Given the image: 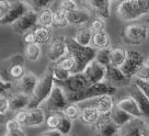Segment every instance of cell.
<instances>
[{
	"instance_id": "1",
	"label": "cell",
	"mask_w": 149,
	"mask_h": 136,
	"mask_svg": "<svg viewBox=\"0 0 149 136\" xmlns=\"http://www.w3.org/2000/svg\"><path fill=\"white\" fill-rule=\"evenodd\" d=\"M117 88L114 84H110L107 80L100 81L98 84H94L89 86L82 91L79 92H67V98L69 103H78L81 101H87L91 99H95L98 97L104 96V94H110L114 96L116 93Z\"/></svg>"
},
{
	"instance_id": "2",
	"label": "cell",
	"mask_w": 149,
	"mask_h": 136,
	"mask_svg": "<svg viewBox=\"0 0 149 136\" xmlns=\"http://www.w3.org/2000/svg\"><path fill=\"white\" fill-rule=\"evenodd\" d=\"M67 45H68L69 54L74 57L76 64H77L74 74L82 73L89 63L95 59L97 48H94L93 46L80 45L72 38H67Z\"/></svg>"
},
{
	"instance_id": "3",
	"label": "cell",
	"mask_w": 149,
	"mask_h": 136,
	"mask_svg": "<svg viewBox=\"0 0 149 136\" xmlns=\"http://www.w3.org/2000/svg\"><path fill=\"white\" fill-rule=\"evenodd\" d=\"M55 79L53 76V69L48 68L43 76L38 79L35 89L33 91L31 99H30V104H29V109L32 108H40L45 101L47 100V98L49 97L53 87L55 86Z\"/></svg>"
},
{
	"instance_id": "4",
	"label": "cell",
	"mask_w": 149,
	"mask_h": 136,
	"mask_svg": "<svg viewBox=\"0 0 149 136\" xmlns=\"http://www.w3.org/2000/svg\"><path fill=\"white\" fill-rule=\"evenodd\" d=\"M122 36L126 44L137 46L147 41L149 29L146 24L143 23H130L124 28Z\"/></svg>"
},
{
	"instance_id": "5",
	"label": "cell",
	"mask_w": 149,
	"mask_h": 136,
	"mask_svg": "<svg viewBox=\"0 0 149 136\" xmlns=\"http://www.w3.org/2000/svg\"><path fill=\"white\" fill-rule=\"evenodd\" d=\"M118 19L126 22H132L145 15L138 0H122L116 8Z\"/></svg>"
},
{
	"instance_id": "6",
	"label": "cell",
	"mask_w": 149,
	"mask_h": 136,
	"mask_svg": "<svg viewBox=\"0 0 149 136\" xmlns=\"http://www.w3.org/2000/svg\"><path fill=\"white\" fill-rule=\"evenodd\" d=\"M15 119L19 123L25 127H37L41 126L46 121L45 113L41 108L23 109L15 112Z\"/></svg>"
},
{
	"instance_id": "7",
	"label": "cell",
	"mask_w": 149,
	"mask_h": 136,
	"mask_svg": "<svg viewBox=\"0 0 149 136\" xmlns=\"http://www.w3.org/2000/svg\"><path fill=\"white\" fill-rule=\"evenodd\" d=\"M44 103H45V107H46L48 113L64 112V110L69 104L66 90L61 84H55L53 87V90H52L49 97L47 98V100Z\"/></svg>"
},
{
	"instance_id": "8",
	"label": "cell",
	"mask_w": 149,
	"mask_h": 136,
	"mask_svg": "<svg viewBox=\"0 0 149 136\" xmlns=\"http://www.w3.org/2000/svg\"><path fill=\"white\" fill-rule=\"evenodd\" d=\"M145 64V57L140 52L137 51H127L126 59L123 65L120 67L126 77L133 78L135 77L137 71Z\"/></svg>"
},
{
	"instance_id": "9",
	"label": "cell",
	"mask_w": 149,
	"mask_h": 136,
	"mask_svg": "<svg viewBox=\"0 0 149 136\" xmlns=\"http://www.w3.org/2000/svg\"><path fill=\"white\" fill-rule=\"evenodd\" d=\"M92 127L94 136H120V126L113 122L110 114L101 115Z\"/></svg>"
},
{
	"instance_id": "10",
	"label": "cell",
	"mask_w": 149,
	"mask_h": 136,
	"mask_svg": "<svg viewBox=\"0 0 149 136\" xmlns=\"http://www.w3.org/2000/svg\"><path fill=\"white\" fill-rule=\"evenodd\" d=\"M38 14L40 13H37L36 10H34L33 8L30 9L23 17H21L18 21H15L12 24V29L20 34L32 31L38 25Z\"/></svg>"
},
{
	"instance_id": "11",
	"label": "cell",
	"mask_w": 149,
	"mask_h": 136,
	"mask_svg": "<svg viewBox=\"0 0 149 136\" xmlns=\"http://www.w3.org/2000/svg\"><path fill=\"white\" fill-rule=\"evenodd\" d=\"M30 9H32V7L29 2L23 0H17L11 3L9 12L6 14L3 19L0 20V22L2 25H12L15 21H18L21 17H23Z\"/></svg>"
},
{
	"instance_id": "12",
	"label": "cell",
	"mask_w": 149,
	"mask_h": 136,
	"mask_svg": "<svg viewBox=\"0 0 149 136\" xmlns=\"http://www.w3.org/2000/svg\"><path fill=\"white\" fill-rule=\"evenodd\" d=\"M84 76L88 81L89 86L98 84L100 81L105 80L107 76V66L100 64L97 59H93L91 63H89L88 66L82 71Z\"/></svg>"
},
{
	"instance_id": "13",
	"label": "cell",
	"mask_w": 149,
	"mask_h": 136,
	"mask_svg": "<svg viewBox=\"0 0 149 136\" xmlns=\"http://www.w3.org/2000/svg\"><path fill=\"white\" fill-rule=\"evenodd\" d=\"M69 54L68 45H67V38L65 36H58V38L52 40L48 51L47 57L53 63H57L61 58Z\"/></svg>"
},
{
	"instance_id": "14",
	"label": "cell",
	"mask_w": 149,
	"mask_h": 136,
	"mask_svg": "<svg viewBox=\"0 0 149 136\" xmlns=\"http://www.w3.org/2000/svg\"><path fill=\"white\" fill-rule=\"evenodd\" d=\"M66 90V92H79L89 87V84L82 73L71 74L68 79L63 82H58Z\"/></svg>"
},
{
	"instance_id": "15",
	"label": "cell",
	"mask_w": 149,
	"mask_h": 136,
	"mask_svg": "<svg viewBox=\"0 0 149 136\" xmlns=\"http://www.w3.org/2000/svg\"><path fill=\"white\" fill-rule=\"evenodd\" d=\"M7 63L9 65L8 68V74L9 77L13 80L21 79L23 75L25 74L24 71V57L21 54H15L12 55L7 59Z\"/></svg>"
},
{
	"instance_id": "16",
	"label": "cell",
	"mask_w": 149,
	"mask_h": 136,
	"mask_svg": "<svg viewBox=\"0 0 149 136\" xmlns=\"http://www.w3.org/2000/svg\"><path fill=\"white\" fill-rule=\"evenodd\" d=\"M145 121L141 117H133L130 121L120 127V136H143Z\"/></svg>"
},
{
	"instance_id": "17",
	"label": "cell",
	"mask_w": 149,
	"mask_h": 136,
	"mask_svg": "<svg viewBox=\"0 0 149 136\" xmlns=\"http://www.w3.org/2000/svg\"><path fill=\"white\" fill-rule=\"evenodd\" d=\"M130 96L136 100V102L141 111L143 117L149 119V99L144 93V91L134 82L130 86Z\"/></svg>"
},
{
	"instance_id": "18",
	"label": "cell",
	"mask_w": 149,
	"mask_h": 136,
	"mask_svg": "<svg viewBox=\"0 0 149 136\" xmlns=\"http://www.w3.org/2000/svg\"><path fill=\"white\" fill-rule=\"evenodd\" d=\"M37 82H38V78L36 77V75L33 74L32 71H26L23 75V77L18 80L17 84H18V89L20 92L29 94L31 97Z\"/></svg>"
},
{
	"instance_id": "19",
	"label": "cell",
	"mask_w": 149,
	"mask_h": 136,
	"mask_svg": "<svg viewBox=\"0 0 149 136\" xmlns=\"http://www.w3.org/2000/svg\"><path fill=\"white\" fill-rule=\"evenodd\" d=\"M115 105L122 110H124L128 114H130L133 117H143V114H141V111H140L138 104L132 96L120 99Z\"/></svg>"
},
{
	"instance_id": "20",
	"label": "cell",
	"mask_w": 149,
	"mask_h": 136,
	"mask_svg": "<svg viewBox=\"0 0 149 136\" xmlns=\"http://www.w3.org/2000/svg\"><path fill=\"white\" fill-rule=\"evenodd\" d=\"M91 18H92V14L87 9H79L78 8V9L70 11L67 13L68 23L71 25H76V27H80V25L88 23L91 20Z\"/></svg>"
},
{
	"instance_id": "21",
	"label": "cell",
	"mask_w": 149,
	"mask_h": 136,
	"mask_svg": "<svg viewBox=\"0 0 149 136\" xmlns=\"http://www.w3.org/2000/svg\"><path fill=\"white\" fill-rule=\"evenodd\" d=\"M89 6L99 18L107 20L111 15V0H88Z\"/></svg>"
},
{
	"instance_id": "22",
	"label": "cell",
	"mask_w": 149,
	"mask_h": 136,
	"mask_svg": "<svg viewBox=\"0 0 149 136\" xmlns=\"http://www.w3.org/2000/svg\"><path fill=\"white\" fill-rule=\"evenodd\" d=\"M105 80L112 84H124L130 80V78L126 77L120 67L110 65L107 67Z\"/></svg>"
},
{
	"instance_id": "23",
	"label": "cell",
	"mask_w": 149,
	"mask_h": 136,
	"mask_svg": "<svg viewBox=\"0 0 149 136\" xmlns=\"http://www.w3.org/2000/svg\"><path fill=\"white\" fill-rule=\"evenodd\" d=\"M101 114L98 111V109L94 105H88L81 109L79 115V120L84 124L87 125H93L98 122V120L100 119Z\"/></svg>"
},
{
	"instance_id": "24",
	"label": "cell",
	"mask_w": 149,
	"mask_h": 136,
	"mask_svg": "<svg viewBox=\"0 0 149 136\" xmlns=\"http://www.w3.org/2000/svg\"><path fill=\"white\" fill-rule=\"evenodd\" d=\"M30 99L31 97L23 92H19V93L12 96L10 98V111L18 112L20 110L28 109L29 104H30Z\"/></svg>"
},
{
	"instance_id": "25",
	"label": "cell",
	"mask_w": 149,
	"mask_h": 136,
	"mask_svg": "<svg viewBox=\"0 0 149 136\" xmlns=\"http://www.w3.org/2000/svg\"><path fill=\"white\" fill-rule=\"evenodd\" d=\"M93 105L98 109V111L100 112L101 115H105V114H110V112L113 110L114 102H113L112 96L104 94V96L95 98V101H94Z\"/></svg>"
},
{
	"instance_id": "26",
	"label": "cell",
	"mask_w": 149,
	"mask_h": 136,
	"mask_svg": "<svg viewBox=\"0 0 149 136\" xmlns=\"http://www.w3.org/2000/svg\"><path fill=\"white\" fill-rule=\"evenodd\" d=\"M92 38H93V32L90 28H81L79 29L76 34H74V38L76 42L84 45V46H92Z\"/></svg>"
},
{
	"instance_id": "27",
	"label": "cell",
	"mask_w": 149,
	"mask_h": 136,
	"mask_svg": "<svg viewBox=\"0 0 149 136\" xmlns=\"http://www.w3.org/2000/svg\"><path fill=\"white\" fill-rule=\"evenodd\" d=\"M91 45L97 50L107 48V47H110V45H111V38L104 30L100 31V32H95L93 33L92 44Z\"/></svg>"
},
{
	"instance_id": "28",
	"label": "cell",
	"mask_w": 149,
	"mask_h": 136,
	"mask_svg": "<svg viewBox=\"0 0 149 136\" xmlns=\"http://www.w3.org/2000/svg\"><path fill=\"white\" fill-rule=\"evenodd\" d=\"M110 116L113 120V122L115 123V124H117L120 127L123 126L124 124H126L128 121H130L133 119V116L130 114H128L127 112H125L124 110L120 109L116 105H114L113 110L110 112Z\"/></svg>"
},
{
	"instance_id": "29",
	"label": "cell",
	"mask_w": 149,
	"mask_h": 136,
	"mask_svg": "<svg viewBox=\"0 0 149 136\" xmlns=\"http://www.w3.org/2000/svg\"><path fill=\"white\" fill-rule=\"evenodd\" d=\"M34 35H35V42L38 44H47L52 42V32L49 31V28L37 25L36 28L33 30Z\"/></svg>"
},
{
	"instance_id": "30",
	"label": "cell",
	"mask_w": 149,
	"mask_h": 136,
	"mask_svg": "<svg viewBox=\"0 0 149 136\" xmlns=\"http://www.w3.org/2000/svg\"><path fill=\"white\" fill-rule=\"evenodd\" d=\"M25 57L28 58L29 61H37L41 56H42V48H41V44L34 42L26 44L25 46Z\"/></svg>"
},
{
	"instance_id": "31",
	"label": "cell",
	"mask_w": 149,
	"mask_h": 136,
	"mask_svg": "<svg viewBox=\"0 0 149 136\" xmlns=\"http://www.w3.org/2000/svg\"><path fill=\"white\" fill-rule=\"evenodd\" d=\"M38 24L46 28L54 27V11L49 8L43 9L38 14Z\"/></svg>"
},
{
	"instance_id": "32",
	"label": "cell",
	"mask_w": 149,
	"mask_h": 136,
	"mask_svg": "<svg viewBox=\"0 0 149 136\" xmlns=\"http://www.w3.org/2000/svg\"><path fill=\"white\" fill-rule=\"evenodd\" d=\"M126 55H127V51L116 47V48H112L111 53V65L116 66V67H121L123 63L126 59Z\"/></svg>"
},
{
	"instance_id": "33",
	"label": "cell",
	"mask_w": 149,
	"mask_h": 136,
	"mask_svg": "<svg viewBox=\"0 0 149 136\" xmlns=\"http://www.w3.org/2000/svg\"><path fill=\"white\" fill-rule=\"evenodd\" d=\"M67 11L63 9L61 7L57 8L54 11V27L56 28H65L68 23V19H67Z\"/></svg>"
},
{
	"instance_id": "34",
	"label": "cell",
	"mask_w": 149,
	"mask_h": 136,
	"mask_svg": "<svg viewBox=\"0 0 149 136\" xmlns=\"http://www.w3.org/2000/svg\"><path fill=\"white\" fill-rule=\"evenodd\" d=\"M71 127H72V119L68 117L65 113L61 112V122H59L57 131L61 132V135H69L71 132Z\"/></svg>"
},
{
	"instance_id": "35",
	"label": "cell",
	"mask_w": 149,
	"mask_h": 136,
	"mask_svg": "<svg viewBox=\"0 0 149 136\" xmlns=\"http://www.w3.org/2000/svg\"><path fill=\"white\" fill-rule=\"evenodd\" d=\"M111 53L112 48L107 47V48H101V50H97V55H95V59L104 66L111 65Z\"/></svg>"
},
{
	"instance_id": "36",
	"label": "cell",
	"mask_w": 149,
	"mask_h": 136,
	"mask_svg": "<svg viewBox=\"0 0 149 136\" xmlns=\"http://www.w3.org/2000/svg\"><path fill=\"white\" fill-rule=\"evenodd\" d=\"M53 76H54V79L57 82H63V81H66V80L69 78L71 76V73L68 70H66L65 68L61 67L59 65L56 64L53 68Z\"/></svg>"
},
{
	"instance_id": "37",
	"label": "cell",
	"mask_w": 149,
	"mask_h": 136,
	"mask_svg": "<svg viewBox=\"0 0 149 136\" xmlns=\"http://www.w3.org/2000/svg\"><path fill=\"white\" fill-rule=\"evenodd\" d=\"M56 64H57V65H59L61 67H63V68H65L66 70L70 71L71 74H74V69H76V66H77L74 58L71 56L70 54H67L66 56H64L63 58H61V59L57 61Z\"/></svg>"
},
{
	"instance_id": "38",
	"label": "cell",
	"mask_w": 149,
	"mask_h": 136,
	"mask_svg": "<svg viewBox=\"0 0 149 136\" xmlns=\"http://www.w3.org/2000/svg\"><path fill=\"white\" fill-rule=\"evenodd\" d=\"M61 112H52L48 113L46 116V125L49 130H57L59 122H61Z\"/></svg>"
},
{
	"instance_id": "39",
	"label": "cell",
	"mask_w": 149,
	"mask_h": 136,
	"mask_svg": "<svg viewBox=\"0 0 149 136\" xmlns=\"http://www.w3.org/2000/svg\"><path fill=\"white\" fill-rule=\"evenodd\" d=\"M80 111H81V110H80L79 107H78L76 103H69L68 105H67V108L64 110V113H65L68 117L74 120V119L79 117Z\"/></svg>"
},
{
	"instance_id": "40",
	"label": "cell",
	"mask_w": 149,
	"mask_h": 136,
	"mask_svg": "<svg viewBox=\"0 0 149 136\" xmlns=\"http://www.w3.org/2000/svg\"><path fill=\"white\" fill-rule=\"evenodd\" d=\"M10 111V99L5 96V93H1L0 97V114L1 116H3L5 114Z\"/></svg>"
},
{
	"instance_id": "41",
	"label": "cell",
	"mask_w": 149,
	"mask_h": 136,
	"mask_svg": "<svg viewBox=\"0 0 149 136\" xmlns=\"http://www.w3.org/2000/svg\"><path fill=\"white\" fill-rule=\"evenodd\" d=\"M28 2L33 9L38 11V10H43L47 8V6L49 5L51 0H28Z\"/></svg>"
},
{
	"instance_id": "42",
	"label": "cell",
	"mask_w": 149,
	"mask_h": 136,
	"mask_svg": "<svg viewBox=\"0 0 149 136\" xmlns=\"http://www.w3.org/2000/svg\"><path fill=\"white\" fill-rule=\"evenodd\" d=\"M105 28V22H104V19L102 18H97V19L92 20L91 22V25H90V29L92 30L93 33L95 32H100V31H103Z\"/></svg>"
},
{
	"instance_id": "43",
	"label": "cell",
	"mask_w": 149,
	"mask_h": 136,
	"mask_svg": "<svg viewBox=\"0 0 149 136\" xmlns=\"http://www.w3.org/2000/svg\"><path fill=\"white\" fill-rule=\"evenodd\" d=\"M61 6L63 9H65L67 12L70 11H74V10L78 9V5H77V1L76 0H61Z\"/></svg>"
},
{
	"instance_id": "44",
	"label": "cell",
	"mask_w": 149,
	"mask_h": 136,
	"mask_svg": "<svg viewBox=\"0 0 149 136\" xmlns=\"http://www.w3.org/2000/svg\"><path fill=\"white\" fill-rule=\"evenodd\" d=\"M135 77L136 78H138V79L147 80V81H149V66L144 64V65L138 69V71H137V74H136Z\"/></svg>"
},
{
	"instance_id": "45",
	"label": "cell",
	"mask_w": 149,
	"mask_h": 136,
	"mask_svg": "<svg viewBox=\"0 0 149 136\" xmlns=\"http://www.w3.org/2000/svg\"><path fill=\"white\" fill-rule=\"evenodd\" d=\"M11 3L8 0H0V20L3 19L6 14L9 12Z\"/></svg>"
},
{
	"instance_id": "46",
	"label": "cell",
	"mask_w": 149,
	"mask_h": 136,
	"mask_svg": "<svg viewBox=\"0 0 149 136\" xmlns=\"http://www.w3.org/2000/svg\"><path fill=\"white\" fill-rule=\"evenodd\" d=\"M134 84H136L138 87H139L140 89L144 91V93L147 96V98L149 99V81L147 80H141V79H138V78H136L134 80Z\"/></svg>"
},
{
	"instance_id": "47",
	"label": "cell",
	"mask_w": 149,
	"mask_h": 136,
	"mask_svg": "<svg viewBox=\"0 0 149 136\" xmlns=\"http://www.w3.org/2000/svg\"><path fill=\"white\" fill-rule=\"evenodd\" d=\"M21 124L19 123V121L14 117V119H10L6 122V131H12V130H18V128H21Z\"/></svg>"
},
{
	"instance_id": "48",
	"label": "cell",
	"mask_w": 149,
	"mask_h": 136,
	"mask_svg": "<svg viewBox=\"0 0 149 136\" xmlns=\"http://www.w3.org/2000/svg\"><path fill=\"white\" fill-rule=\"evenodd\" d=\"M11 87H12L11 80L5 79L2 77L0 78V91H1V93H5V91L7 92L8 90L11 89Z\"/></svg>"
},
{
	"instance_id": "49",
	"label": "cell",
	"mask_w": 149,
	"mask_h": 136,
	"mask_svg": "<svg viewBox=\"0 0 149 136\" xmlns=\"http://www.w3.org/2000/svg\"><path fill=\"white\" fill-rule=\"evenodd\" d=\"M23 42L25 44H30V43H34L35 42V35H34V32L32 31H29V32L24 33L23 34Z\"/></svg>"
},
{
	"instance_id": "50",
	"label": "cell",
	"mask_w": 149,
	"mask_h": 136,
	"mask_svg": "<svg viewBox=\"0 0 149 136\" xmlns=\"http://www.w3.org/2000/svg\"><path fill=\"white\" fill-rule=\"evenodd\" d=\"M3 136H26V135H25V133L21 128H18V130H12V131H6Z\"/></svg>"
},
{
	"instance_id": "51",
	"label": "cell",
	"mask_w": 149,
	"mask_h": 136,
	"mask_svg": "<svg viewBox=\"0 0 149 136\" xmlns=\"http://www.w3.org/2000/svg\"><path fill=\"white\" fill-rule=\"evenodd\" d=\"M38 136H61V133L57 130H49V131L41 133Z\"/></svg>"
},
{
	"instance_id": "52",
	"label": "cell",
	"mask_w": 149,
	"mask_h": 136,
	"mask_svg": "<svg viewBox=\"0 0 149 136\" xmlns=\"http://www.w3.org/2000/svg\"><path fill=\"white\" fill-rule=\"evenodd\" d=\"M143 136H149V122H145L143 127Z\"/></svg>"
},
{
	"instance_id": "53",
	"label": "cell",
	"mask_w": 149,
	"mask_h": 136,
	"mask_svg": "<svg viewBox=\"0 0 149 136\" xmlns=\"http://www.w3.org/2000/svg\"><path fill=\"white\" fill-rule=\"evenodd\" d=\"M145 64H146L147 66H149V56L146 58V61H145Z\"/></svg>"
},
{
	"instance_id": "54",
	"label": "cell",
	"mask_w": 149,
	"mask_h": 136,
	"mask_svg": "<svg viewBox=\"0 0 149 136\" xmlns=\"http://www.w3.org/2000/svg\"><path fill=\"white\" fill-rule=\"evenodd\" d=\"M116 1H118V0H111L112 3H114V2H116Z\"/></svg>"
},
{
	"instance_id": "55",
	"label": "cell",
	"mask_w": 149,
	"mask_h": 136,
	"mask_svg": "<svg viewBox=\"0 0 149 136\" xmlns=\"http://www.w3.org/2000/svg\"><path fill=\"white\" fill-rule=\"evenodd\" d=\"M61 136H70V134H69V135H61Z\"/></svg>"
}]
</instances>
